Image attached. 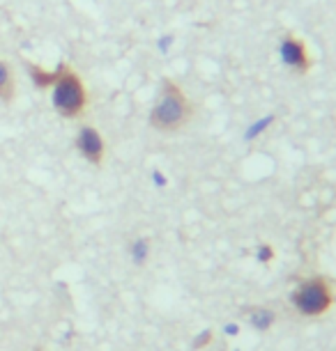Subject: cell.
I'll return each mask as SVG.
<instances>
[{
	"mask_svg": "<svg viewBox=\"0 0 336 351\" xmlns=\"http://www.w3.org/2000/svg\"><path fill=\"white\" fill-rule=\"evenodd\" d=\"M191 115H194V106L184 95V90L170 78H164L159 99L150 110V127L164 131V134H173V131L187 127Z\"/></svg>",
	"mask_w": 336,
	"mask_h": 351,
	"instance_id": "1",
	"label": "cell"
},
{
	"mask_svg": "<svg viewBox=\"0 0 336 351\" xmlns=\"http://www.w3.org/2000/svg\"><path fill=\"white\" fill-rule=\"evenodd\" d=\"M51 90H54V97H51L54 99V108L67 120H76L88 108V90H85L81 76L74 69H69L67 64L63 67L60 76H58V81Z\"/></svg>",
	"mask_w": 336,
	"mask_h": 351,
	"instance_id": "2",
	"label": "cell"
},
{
	"mask_svg": "<svg viewBox=\"0 0 336 351\" xmlns=\"http://www.w3.org/2000/svg\"><path fill=\"white\" fill-rule=\"evenodd\" d=\"M291 303L300 315L320 317L334 306V291L325 278H309L293 289Z\"/></svg>",
	"mask_w": 336,
	"mask_h": 351,
	"instance_id": "3",
	"label": "cell"
},
{
	"mask_svg": "<svg viewBox=\"0 0 336 351\" xmlns=\"http://www.w3.org/2000/svg\"><path fill=\"white\" fill-rule=\"evenodd\" d=\"M279 56L283 64H286L288 69H293L298 76L309 74L313 67V58H311V51H309L306 42L300 39L298 35H293V32H286V35L281 37Z\"/></svg>",
	"mask_w": 336,
	"mask_h": 351,
	"instance_id": "4",
	"label": "cell"
},
{
	"mask_svg": "<svg viewBox=\"0 0 336 351\" xmlns=\"http://www.w3.org/2000/svg\"><path fill=\"white\" fill-rule=\"evenodd\" d=\"M76 147L78 152L88 158L90 163L100 165L102 158H104V141L100 136V131L95 127H83L78 131V138H76Z\"/></svg>",
	"mask_w": 336,
	"mask_h": 351,
	"instance_id": "5",
	"label": "cell"
},
{
	"mask_svg": "<svg viewBox=\"0 0 336 351\" xmlns=\"http://www.w3.org/2000/svg\"><path fill=\"white\" fill-rule=\"evenodd\" d=\"M65 64H60V67H56L54 71H46L44 67H39V64H28V74H30V81L32 85H35L37 90H51L58 81V76H60Z\"/></svg>",
	"mask_w": 336,
	"mask_h": 351,
	"instance_id": "6",
	"label": "cell"
},
{
	"mask_svg": "<svg viewBox=\"0 0 336 351\" xmlns=\"http://www.w3.org/2000/svg\"><path fill=\"white\" fill-rule=\"evenodd\" d=\"M16 92V83H14V74H12V67L0 58V99L3 101H12Z\"/></svg>",
	"mask_w": 336,
	"mask_h": 351,
	"instance_id": "7",
	"label": "cell"
},
{
	"mask_svg": "<svg viewBox=\"0 0 336 351\" xmlns=\"http://www.w3.org/2000/svg\"><path fill=\"white\" fill-rule=\"evenodd\" d=\"M249 322H251L254 328L267 330L274 324V313L267 308H251V313H249Z\"/></svg>",
	"mask_w": 336,
	"mask_h": 351,
	"instance_id": "8",
	"label": "cell"
},
{
	"mask_svg": "<svg viewBox=\"0 0 336 351\" xmlns=\"http://www.w3.org/2000/svg\"><path fill=\"white\" fill-rule=\"evenodd\" d=\"M148 255H150V243L148 239H138L131 243V257H134V262L138 264H143L148 260Z\"/></svg>",
	"mask_w": 336,
	"mask_h": 351,
	"instance_id": "9",
	"label": "cell"
},
{
	"mask_svg": "<svg viewBox=\"0 0 336 351\" xmlns=\"http://www.w3.org/2000/svg\"><path fill=\"white\" fill-rule=\"evenodd\" d=\"M274 122V115H265L262 120H258L254 124V127H249V131H247V141H254V138H258L262 131H265L269 124Z\"/></svg>",
	"mask_w": 336,
	"mask_h": 351,
	"instance_id": "10",
	"label": "cell"
},
{
	"mask_svg": "<svg viewBox=\"0 0 336 351\" xmlns=\"http://www.w3.org/2000/svg\"><path fill=\"white\" fill-rule=\"evenodd\" d=\"M210 342H212V330H203L201 335H196V340H194V349H203V347H208Z\"/></svg>",
	"mask_w": 336,
	"mask_h": 351,
	"instance_id": "11",
	"label": "cell"
},
{
	"mask_svg": "<svg viewBox=\"0 0 336 351\" xmlns=\"http://www.w3.org/2000/svg\"><path fill=\"white\" fill-rule=\"evenodd\" d=\"M274 257V248L272 246H260L258 248V260L260 262H269Z\"/></svg>",
	"mask_w": 336,
	"mask_h": 351,
	"instance_id": "12",
	"label": "cell"
},
{
	"mask_svg": "<svg viewBox=\"0 0 336 351\" xmlns=\"http://www.w3.org/2000/svg\"><path fill=\"white\" fill-rule=\"evenodd\" d=\"M226 333H228V335H237V333H240V328H237L235 324H228V326H226Z\"/></svg>",
	"mask_w": 336,
	"mask_h": 351,
	"instance_id": "13",
	"label": "cell"
}]
</instances>
